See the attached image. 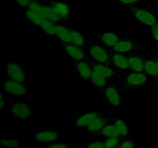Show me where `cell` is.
I'll return each instance as SVG.
<instances>
[{"instance_id": "obj_22", "label": "cell", "mask_w": 158, "mask_h": 148, "mask_svg": "<svg viewBox=\"0 0 158 148\" xmlns=\"http://www.w3.org/2000/svg\"><path fill=\"white\" fill-rule=\"evenodd\" d=\"M71 43L79 46L88 47V39L84 35L83 32L80 29L73 28L71 33Z\"/></svg>"}, {"instance_id": "obj_11", "label": "cell", "mask_w": 158, "mask_h": 148, "mask_svg": "<svg viewBox=\"0 0 158 148\" xmlns=\"http://www.w3.org/2000/svg\"><path fill=\"white\" fill-rule=\"evenodd\" d=\"M95 36L99 39V42L102 43L107 47L112 49L117 43L123 39L126 35L120 34L117 31L104 30L100 33H95Z\"/></svg>"}, {"instance_id": "obj_23", "label": "cell", "mask_w": 158, "mask_h": 148, "mask_svg": "<svg viewBox=\"0 0 158 148\" xmlns=\"http://www.w3.org/2000/svg\"><path fill=\"white\" fill-rule=\"evenodd\" d=\"M144 72L150 79H152L156 83H158V68L151 56L146 59L144 65Z\"/></svg>"}, {"instance_id": "obj_29", "label": "cell", "mask_w": 158, "mask_h": 148, "mask_svg": "<svg viewBox=\"0 0 158 148\" xmlns=\"http://www.w3.org/2000/svg\"><path fill=\"white\" fill-rule=\"evenodd\" d=\"M83 148H105L104 139H94L83 142Z\"/></svg>"}, {"instance_id": "obj_13", "label": "cell", "mask_w": 158, "mask_h": 148, "mask_svg": "<svg viewBox=\"0 0 158 148\" xmlns=\"http://www.w3.org/2000/svg\"><path fill=\"white\" fill-rule=\"evenodd\" d=\"M90 63L91 66H92L93 71L109 80H117L120 76V74L117 72V69L114 66V65H108L103 64V63H97L94 62L90 61L88 59H86Z\"/></svg>"}, {"instance_id": "obj_19", "label": "cell", "mask_w": 158, "mask_h": 148, "mask_svg": "<svg viewBox=\"0 0 158 148\" xmlns=\"http://www.w3.org/2000/svg\"><path fill=\"white\" fill-rule=\"evenodd\" d=\"M110 121V117H105V115L100 116L94 120L90 124L88 125L83 130L86 131L87 134H97L106 124H107Z\"/></svg>"}, {"instance_id": "obj_37", "label": "cell", "mask_w": 158, "mask_h": 148, "mask_svg": "<svg viewBox=\"0 0 158 148\" xmlns=\"http://www.w3.org/2000/svg\"><path fill=\"white\" fill-rule=\"evenodd\" d=\"M151 58H152L153 60H154V61L155 62L156 65H157V66L158 68V56H151Z\"/></svg>"}, {"instance_id": "obj_41", "label": "cell", "mask_w": 158, "mask_h": 148, "mask_svg": "<svg viewBox=\"0 0 158 148\" xmlns=\"http://www.w3.org/2000/svg\"><path fill=\"white\" fill-rule=\"evenodd\" d=\"M116 148H119V147H116Z\"/></svg>"}, {"instance_id": "obj_10", "label": "cell", "mask_w": 158, "mask_h": 148, "mask_svg": "<svg viewBox=\"0 0 158 148\" xmlns=\"http://www.w3.org/2000/svg\"><path fill=\"white\" fill-rule=\"evenodd\" d=\"M63 49L66 56L73 62L85 60L87 58V47L79 46L73 43L63 44Z\"/></svg>"}, {"instance_id": "obj_2", "label": "cell", "mask_w": 158, "mask_h": 148, "mask_svg": "<svg viewBox=\"0 0 158 148\" xmlns=\"http://www.w3.org/2000/svg\"><path fill=\"white\" fill-rule=\"evenodd\" d=\"M86 59L94 63L113 65L112 49L100 42L93 43L87 47Z\"/></svg>"}, {"instance_id": "obj_27", "label": "cell", "mask_w": 158, "mask_h": 148, "mask_svg": "<svg viewBox=\"0 0 158 148\" xmlns=\"http://www.w3.org/2000/svg\"><path fill=\"white\" fill-rule=\"evenodd\" d=\"M23 11H24L25 17L26 18V19L30 23L31 25H32L34 27L39 29L43 18L40 15H39L38 14L34 12L33 11L29 10L28 9H24Z\"/></svg>"}, {"instance_id": "obj_36", "label": "cell", "mask_w": 158, "mask_h": 148, "mask_svg": "<svg viewBox=\"0 0 158 148\" xmlns=\"http://www.w3.org/2000/svg\"><path fill=\"white\" fill-rule=\"evenodd\" d=\"M5 96H6V93L2 90L0 91V111H1L2 113H4L5 108H6Z\"/></svg>"}, {"instance_id": "obj_24", "label": "cell", "mask_w": 158, "mask_h": 148, "mask_svg": "<svg viewBox=\"0 0 158 148\" xmlns=\"http://www.w3.org/2000/svg\"><path fill=\"white\" fill-rule=\"evenodd\" d=\"M57 24L60 23H56L53 22H51L47 19H43L40 25L39 30L43 34L49 35L50 38L54 39L56 35V30Z\"/></svg>"}, {"instance_id": "obj_26", "label": "cell", "mask_w": 158, "mask_h": 148, "mask_svg": "<svg viewBox=\"0 0 158 148\" xmlns=\"http://www.w3.org/2000/svg\"><path fill=\"white\" fill-rule=\"evenodd\" d=\"M97 135L100 136L102 138H109V137H120V133L118 130L116 128V126L111 123L110 121L105 125L103 127V129L97 134Z\"/></svg>"}, {"instance_id": "obj_17", "label": "cell", "mask_w": 158, "mask_h": 148, "mask_svg": "<svg viewBox=\"0 0 158 148\" xmlns=\"http://www.w3.org/2000/svg\"><path fill=\"white\" fill-rule=\"evenodd\" d=\"M143 53L131 54L128 56V63H129L130 71L134 72H144V65L146 59L143 55Z\"/></svg>"}, {"instance_id": "obj_3", "label": "cell", "mask_w": 158, "mask_h": 148, "mask_svg": "<svg viewBox=\"0 0 158 148\" xmlns=\"http://www.w3.org/2000/svg\"><path fill=\"white\" fill-rule=\"evenodd\" d=\"M30 86L27 83H21L6 78L2 83L1 90L9 96L11 99L23 100L29 94Z\"/></svg>"}, {"instance_id": "obj_16", "label": "cell", "mask_w": 158, "mask_h": 148, "mask_svg": "<svg viewBox=\"0 0 158 148\" xmlns=\"http://www.w3.org/2000/svg\"><path fill=\"white\" fill-rule=\"evenodd\" d=\"M73 28V26L71 25L64 26L63 23L57 24L54 39L58 40L59 43H62V45L69 44L71 43V33Z\"/></svg>"}, {"instance_id": "obj_35", "label": "cell", "mask_w": 158, "mask_h": 148, "mask_svg": "<svg viewBox=\"0 0 158 148\" xmlns=\"http://www.w3.org/2000/svg\"><path fill=\"white\" fill-rule=\"evenodd\" d=\"M32 0H15V3H16L17 6L20 8L21 10H23L24 9H26Z\"/></svg>"}, {"instance_id": "obj_33", "label": "cell", "mask_w": 158, "mask_h": 148, "mask_svg": "<svg viewBox=\"0 0 158 148\" xmlns=\"http://www.w3.org/2000/svg\"><path fill=\"white\" fill-rule=\"evenodd\" d=\"M150 36L152 39L154 43H158V22L154 26L148 28Z\"/></svg>"}, {"instance_id": "obj_4", "label": "cell", "mask_w": 158, "mask_h": 148, "mask_svg": "<svg viewBox=\"0 0 158 148\" xmlns=\"http://www.w3.org/2000/svg\"><path fill=\"white\" fill-rule=\"evenodd\" d=\"M123 88L119 83H113L103 91V99L108 106L112 109H120L123 103Z\"/></svg>"}, {"instance_id": "obj_20", "label": "cell", "mask_w": 158, "mask_h": 148, "mask_svg": "<svg viewBox=\"0 0 158 148\" xmlns=\"http://www.w3.org/2000/svg\"><path fill=\"white\" fill-rule=\"evenodd\" d=\"M112 63L117 69L126 72L130 71L128 56L127 54L112 50Z\"/></svg>"}, {"instance_id": "obj_8", "label": "cell", "mask_w": 158, "mask_h": 148, "mask_svg": "<svg viewBox=\"0 0 158 148\" xmlns=\"http://www.w3.org/2000/svg\"><path fill=\"white\" fill-rule=\"evenodd\" d=\"M111 49L115 52L131 55V54L139 53V52L143 53L148 50V46L143 43H137V42L134 41L133 39L126 35L123 39L117 43Z\"/></svg>"}, {"instance_id": "obj_31", "label": "cell", "mask_w": 158, "mask_h": 148, "mask_svg": "<svg viewBox=\"0 0 158 148\" xmlns=\"http://www.w3.org/2000/svg\"><path fill=\"white\" fill-rule=\"evenodd\" d=\"M104 139V146L105 148H116L118 147L121 142V137H109V138Z\"/></svg>"}, {"instance_id": "obj_38", "label": "cell", "mask_w": 158, "mask_h": 148, "mask_svg": "<svg viewBox=\"0 0 158 148\" xmlns=\"http://www.w3.org/2000/svg\"><path fill=\"white\" fill-rule=\"evenodd\" d=\"M38 148H48V146H40V147Z\"/></svg>"}, {"instance_id": "obj_12", "label": "cell", "mask_w": 158, "mask_h": 148, "mask_svg": "<svg viewBox=\"0 0 158 148\" xmlns=\"http://www.w3.org/2000/svg\"><path fill=\"white\" fill-rule=\"evenodd\" d=\"M104 115V113L102 110L97 109H89L86 113L80 114L78 117L75 120L73 126L77 128L84 130L89 124H90L94 120L100 116Z\"/></svg>"}, {"instance_id": "obj_7", "label": "cell", "mask_w": 158, "mask_h": 148, "mask_svg": "<svg viewBox=\"0 0 158 148\" xmlns=\"http://www.w3.org/2000/svg\"><path fill=\"white\" fill-rule=\"evenodd\" d=\"M9 113L12 118L24 123L34 115V109L29 103L21 100H17L9 105Z\"/></svg>"}, {"instance_id": "obj_25", "label": "cell", "mask_w": 158, "mask_h": 148, "mask_svg": "<svg viewBox=\"0 0 158 148\" xmlns=\"http://www.w3.org/2000/svg\"><path fill=\"white\" fill-rule=\"evenodd\" d=\"M43 16L44 19L49 20L51 22H53L56 23H65L66 22L60 16H59L55 11L51 8L49 5L45 4L44 8H43Z\"/></svg>"}, {"instance_id": "obj_18", "label": "cell", "mask_w": 158, "mask_h": 148, "mask_svg": "<svg viewBox=\"0 0 158 148\" xmlns=\"http://www.w3.org/2000/svg\"><path fill=\"white\" fill-rule=\"evenodd\" d=\"M110 81L111 80L93 71L92 76L89 79V83L95 90L103 92L108 86H110L112 83Z\"/></svg>"}, {"instance_id": "obj_15", "label": "cell", "mask_w": 158, "mask_h": 148, "mask_svg": "<svg viewBox=\"0 0 158 148\" xmlns=\"http://www.w3.org/2000/svg\"><path fill=\"white\" fill-rule=\"evenodd\" d=\"M49 6L55 11L56 13L61 17L65 22L69 21V18L71 14V8L69 2L64 0L60 1H51Z\"/></svg>"}, {"instance_id": "obj_28", "label": "cell", "mask_w": 158, "mask_h": 148, "mask_svg": "<svg viewBox=\"0 0 158 148\" xmlns=\"http://www.w3.org/2000/svg\"><path fill=\"white\" fill-rule=\"evenodd\" d=\"M0 146L3 148H19L20 140L18 138H1Z\"/></svg>"}, {"instance_id": "obj_9", "label": "cell", "mask_w": 158, "mask_h": 148, "mask_svg": "<svg viewBox=\"0 0 158 148\" xmlns=\"http://www.w3.org/2000/svg\"><path fill=\"white\" fill-rule=\"evenodd\" d=\"M60 141V132L56 129H35V142L52 144Z\"/></svg>"}, {"instance_id": "obj_5", "label": "cell", "mask_w": 158, "mask_h": 148, "mask_svg": "<svg viewBox=\"0 0 158 148\" xmlns=\"http://www.w3.org/2000/svg\"><path fill=\"white\" fill-rule=\"evenodd\" d=\"M5 76L15 81L26 83L28 74L26 72V66L19 60H11L5 64Z\"/></svg>"}, {"instance_id": "obj_6", "label": "cell", "mask_w": 158, "mask_h": 148, "mask_svg": "<svg viewBox=\"0 0 158 148\" xmlns=\"http://www.w3.org/2000/svg\"><path fill=\"white\" fill-rule=\"evenodd\" d=\"M126 9L136 21L148 28L154 26L158 22V17L155 14L150 10L143 9L140 5L130 6Z\"/></svg>"}, {"instance_id": "obj_30", "label": "cell", "mask_w": 158, "mask_h": 148, "mask_svg": "<svg viewBox=\"0 0 158 148\" xmlns=\"http://www.w3.org/2000/svg\"><path fill=\"white\" fill-rule=\"evenodd\" d=\"M119 148H137V144L136 143L135 140L131 137V136H127V137H122L121 142H120V145L118 146Z\"/></svg>"}, {"instance_id": "obj_1", "label": "cell", "mask_w": 158, "mask_h": 148, "mask_svg": "<svg viewBox=\"0 0 158 148\" xmlns=\"http://www.w3.org/2000/svg\"><path fill=\"white\" fill-rule=\"evenodd\" d=\"M117 80L124 90H131L146 86L149 83L151 79L144 72L128 71L126 74L120 75Z\"/></svg>"}, {"instance_id": "obj_34", "label": "cell", "mask_w": 158, "mask_h": 148, "mask_svg": "<svg viewBox=\"0 0 158 148\" xmlns=\"http://www.w3.org/2000/svg\"><path fill=\"white\" fill-rule=\"evenodd\" d=\"M48 148H70V145L64 143V142L58 141L52 143V144H49Z\"/></svg>"}, {"instance_id": "obj_32", "label": "cell", "mask_w": 158, "mask_h": 148, "mask_svg": "<svg viewBox=\"0 0 158 148\" xmlns=\"http://www.w3.org/2000/svg\"><path fill=\"white\" fill-rule=\"evenodd\" d=\"M111 2L120 5L124 8L130 7V6H136V5H140L143 0H110Z\"/></svg>"}, {"instance_id": "obj_14", "label": "cell", "mask_w": 158, "mask_h": 148, "mask_svg": "<svg viewBox=\"0 0 158 148\" xmlns=\"http://www.w3.org/2000/svg\"><path fill=\"white\" fill-rule=\"evenodd\" d=\"M73 70L80 79L89 82L93 73V69L90 63L87 60L74 62Z\"/></svg>"}, {"instance_id": "obj_21", "label": "cell", "mask_w": 158, "mask_h": 148, "mask_svg": "<svg viewBox=\"0 0 158 148\" xmlns=\"http://www.w3.org/2000/svg\"><path fill=\"white\" fill-rule=\"evenodd\" d=\"M110 122L116 126L118 130L120 135L121 137H125L129 136L130 134V126L128 123L123 118L120 117H110Z\"/></svg>"}, {"instance_id": "obj_40", "label": "cell", "mask_w": 158, "mask_h": 148, "mask_svg": "<svg viewBox=\"0 0 158 148\" xmlns=\"http://www.w3.org/2000/svg\"><path fill=\"white\" fill-rule=\"evenodd\" d=\"M70 148H80V147H70Z\"/></svg>"}, {"instance_id": "obj_39", "label": "cell", "mask_w": 158, "mask_h": 148, "mask_svg": "<svg viewBox=\"0 0 158 148\" xmlns=\"http://www.w3.org/2000/svg\"><path fill=\"white\" fill-rule=\"evenodd\" d=\"M156 10L158 11V1H157V8H156Z\"/></svg>"}]
</instances>
